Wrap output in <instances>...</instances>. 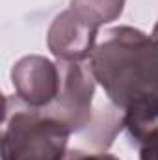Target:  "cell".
I'll return each mask as SVG.
<instances>
[{"label": "cell", "instance_id": "3", "mask_svg": "<svg viewBox=\"0 0 158 160\" xmlns=\"http://www.w3.org/2000/svg\"><path fill=\"white\" fill-rule=\"evenodd\" d=\"M58 67L62 77L58 97L50 106L41 108V112L65 125L71 134H80L95 114L93 97L97 80L91 67L82 62H58Z\"/></svg>", "mask_w": 158, "mask_h": 160}, {"label": "cell", "instance_id": "4", "mask_svg": "<svg viewBox=\"0 0 158 160\" xmlns=\"http://www.w3.org/2000/svg\"><path fill=\"white\" fill-rule=\"evenodd\" d=\"M60 67L45 56H24L11 69L15 97L30 108L50 106L60 91Z\"/></svg>", "mask_w": 158, "mask_h": 160}, {"label": "cell", "instance_id": "6", "mask_svg": "<svg viewBox=\"0 0 158 160\" xmlns=\"http://www.w3.org/2000/svg\"><path fill=\"white\" fill-rule=\"evenodd\" d=\"M121 128H125V112L110 102L108 106H101L93 114L91 123L80 134H84V142L89 147L106 151L114 143V138L117 136V132H121Z\"/></svg>", "mask_w": 158, "mask_h": 160}, {"label": "cell", "instance_id": "8", "mask_svg": "<svg viewBox=\"0 0 158 160\" xmlns=\"http://www.w3.org/2000/svg\"><path fill=\"white\" fill-rule=\"evenodd\" d=\"M63 160H119L117 157L104 153V151H82V149H69Z\"/></svg>", "mask_w": 158, "mask_h": 160}, {"label": "cell", "instance_id": "1", "mask_svg": "<svg viewBox=\"0 0 158 160\" xmlns=\"http://www.w3.org/2000/svg\"><path fill=\"white\" fill-rule=\"evenodd\" d=\"M89 67L110 102L125 112V128L140 145L158 130V39L132 26L104 32Z\"/></svg>", "mask_w": 158, "mask_h": 160}, {"label": "cell", "instance_id": "7", "mask_svg": "<svg viewBox=\"0 0 158 160\" xmlns=\"http://www.w3.org/2000/svg\"><path fill=\"white\" fill-rule=\"evenodd\" d=\"M71 9L95 26L117 21L125 9V0H71Z\"/></svg>", "mask_w": 158, "mask_h": 160}, {"label": "cell", "instance_id": "5", "mask_svg": "<svg viewBox=\"0 0 158 160\" xmlns=\"http://www.w3.org/2000/svg\"><path fill=\"white\" fill-rule=\"evenodd\" d=\"M99 26L87 22L71 8L54 17L47 45L60 62H84L93 56L97 48Z\"/></svg>", "mask_w": 158, "mask_h": 160}, {"label": "cell", "instance_id": "9", "mask_svg": "<svg viewBox=\"0 0 158 160\" xmlns=\"http://www.w3.org/2000/svg\"><path fill=\"white\" fill-rule=\"evenodd\" d=\"M140 160H158V130L153 132L140 145Z\"/></svg>", "mask_w": 158, "mask_h": 160}, {"label": "cell", "instance_id": "2", "mask_svg": "<svg viewBox=\"0 0 158 160\" xmlns=\"http://www.w3.org/2000/svg\"><path fill=\"white\" fill-rule=\"evenodd\" d=\"M69 128L37 108L6 97L2 127V160H63Z\"/></svg>", "mask_w": 158, "mask_h": 160}]
</instances>
